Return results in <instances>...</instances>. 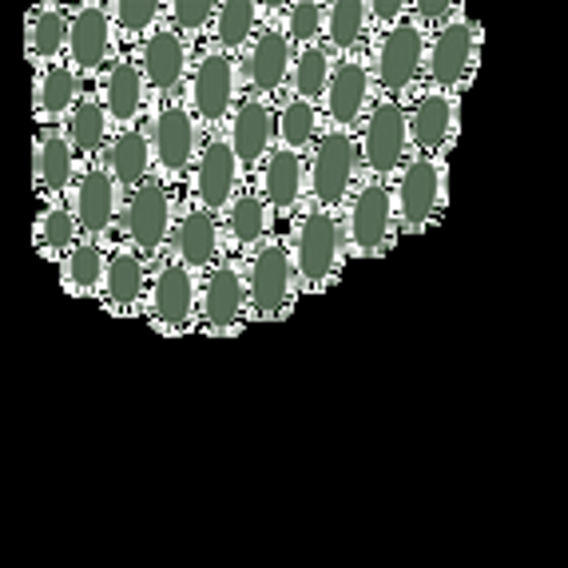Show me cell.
<instances>
[{
    "label": "cell",
    "mask_w": 568,
    "mask_h": 568,
    "mask_svg": "<svg viewBox=\"0 0 568 568\" xmlns=\"http://www.w3.org/2000/svg\"><path fill=\"white\" fill-rule=\"evenodd\" d=\"M294 278L298 291H326L338 275V223L331 211H306L294 235Z\"/></svg>",
    "instance_id": "1"
},
{
    "label": "cell",
    "mask_w": 568,
    "mask_h": 568,
    "mask_svg": "<svg viewBox=\"0 0 568 568\" xmlns=\"http://www.w3.org/2000/svg\"><path fill=\"white\" fill-rule=\"evenodd\" d=\"M394 219H398V203L394 191L382 180H366L351 203V223H346V246L354 258H374L394 243Z\"/></svg>",
    "instance_id": "2"
},
{
    "label": "cell",
    "mask_w": 568,
    "mask_h": 568,
    "mask_svg": "<svg viewBox=\"0 0 568 568\" xmlns=\"http://www.w3.org/2000/svg\"><path fill=\"white\" fill-rule=\"evenodd\" d=\"M398 219L406 235H417L434 223V215L446 203V163L434 160V155H417V160L406 163L398 180Z\"/></svg>",
    "instance_id": "3"
},
{
    "label": "cell",
    "mask_w": 568,
    "mask_h": 568,
    "mask_svg": "<svg viewBox=\"0 0 568 568\" xmlns=\"http://www.w3.org/2000/svg\"><path fill=\"white\" fill-rule=\"evenodd\" d=\"M409 148V115L398 100H378L374 112L362 123V163L369 168L374 180L394 175L406 163Z\"/></svg>",
    "instance_id": "4"
},
{
    "label": "cell",
    "mask_w": 568,
    "mask_h": 568,
    "mask_svg": "<svg viewBox=\"0 0 568 568\" xmlns=\"http://www.w3.org/2000/svg\"><path fill=\"white\" fill-rule=\"evenodd\" d=\"M294 294V263L278 239L263 243L251 258V283H246V306L255 318H278L291 311Z\"/></svg>",
    "instance_id": "5"
},
{
    "label": "cell",
    "mask_w": 568,
    "mask_h": 568,
    "mask_svg": "<svg viewBox=\"0 0 568 568\" xmlns=\"http://www.w3.org/2000/svg\"><path fill=\"white\" fill-rule=\"evenodd\" d=\"M354 168H358V143L351 140V132L331 128V132L318 140L311 163V191L318 200V211H331L338 203H346L354 183Z\"/></svg>",
    "instance_id": "6"
},
{
    "label": "cell",
    "mask_w": 568,
    "mask_h": 568,
    "mask_svg": "<svg viewBox=\"0 0 568 568\" xmlns=\"http://www.w3.org/2000/svg\"><path fill=\"white\" fill-rule=\"evenodd\" d=\"M195 143H200V123L191 115V108L183 104H163L155 112V128H152V152L160 163L163 180H183L195 163Z\"/></svg>",
    "instance_id": "7"
},
{
    "label": "cell",
    "mask_w": 568,
    "mask_h": 568,
    "mask_svg": "<svg viewBox=\"0 0 568 568\" xmlns=\"http://www.w3.org/2000/svg\"><path fill=\"white\" fill-rule=\"evenodd\" d=\"M426 52H429L426 32L417 29L414 20H398L378 40V84L389 95L406 92L417 80V72H422V64H426Z\"/></svg>",
    "instance_id": "8"
},
{
    "label": "cell",
    "mask_w": 568,
    "mask_h": 568,
    "mask_svg": "<svg viewBox=\"0 0 568 568\" xmlns=\"http://www.w3.org/2000/svg\"><path fill=\"white\" fill-rule=\"evenodd\" d=\"M477 44H481V32L469 20H449L446 29H437V37L429 40V52H426L429 80L442 92L446 88H462L477 60Z\"/></svg>",
    "instance_id": "9"
},
{
    "label": "cell",
    "mask_w": 568,
    "mask_h": 568,
    "mask_svg": "<svg viewBox=\"0 0 568 568\" xmlns=\"http://www.w3.org/2000/svg\"><path fill=\"white\" fill-rule=\"evenodd\" d=\"M200 314V291H195V275L175 258L155 271L152 283V318L163 334H183Z\"/></svg>",
    "instance_id": "10"
},
{
    "label": "cell",
    "mask_w": 568,
    "mask_h": 568,
    "mask_svg": "<svg viewBox=\"0 0 568 568\" xmlns=\"http://www.w3.org/2000/svg\"><path fill=\"white\" fill-rule=\"evenodd\" d=\"M171 235V200L160 180H148L132 191L128 200V239H132L135 255L155 258Z\"/></svg>",
    "instance_id": "11"
},
{
    "label": "cell",
    "mask_w": 568,
    "mask_h": 568,
    "mask_svg": "<svg viewBox=\"0 0 568 568\" xmlns=\"http://www.w3.org/2000/svg\"><path fill=\"white\" fill-rule=\"evenodd\" d=\"M235 108V64L227 52H207L191 72V115L207 128H219Z\"/></svg>",
    "instance_id": "12"
},
{
    "label": "cell",
    "mask_w": 568,
    "mask_h": 568,
    "mask_svg": "<svg viewBox=\"0 0 568 568\" xmlns=\"http://www.w3.org/2000/svg\"><path fill=\"white\" fill-rule=\"evenodd\" d=\"M112 57V17L104 4H77L68 20V68L77 77H92Z\"/></svg>",
    "instance_id": "13"
},
{
    "label": "cell",
    "mask_w": 568,
    "mask_h": 568,
    "mask_svg": "<svg viewBox=\"0 0 568 568\" xmlns=\"http://www.w3.org/2000/svg\"><path fill=\"white\" fill-rule=\"evenodd\" d=\"M235 187H239L235 148H231L223 135H211V140L203 143L200 160H195V207L219 215L223 207L235 203Z\"/></svg>",
    "instance_id": "14"
},
{
    "label": "cell",
    "mask_w": 568,
    "mask_h": 568,
    "mask_svg": "<svg viewBox=\"0 0 568 568\" xmlns=\"http://www.w3.org/2000/svg\"><path fill=\"white\" fill-rule=\"evenodd\" d=\"M191 64V44L180 37V32L163 24V29H152V37L140 44V72L143 84L160 95H175L187 77Z\"/></svg>",
    "instance_id": "15"
},
{
    "label": "cell",
    "mask_w": 568,
    "mask_h": 568,
    "mask_svg": "<svg viewBox=\"0 0 568 568\" xmlns=\"http://www.w3.org/2000/svg\"><path fill=\"white\" fill-rule=\"evenodd\" d=\"M246 311V283H243V266L235 258L227 263H215V271L207 275V286L200 294V314L203 326L215 334H231L243 323Z\"/></svg>",
    "instance_id": "16"
},
{
    "label": "cell",
    "mask_w": 568,
    "mask_h": 568,
    "mask_svg": "<svg viewBox=\"0 0 568 568\" xmlns=\"http://www.w3.org/2000/svg\"><path fill=\"white\" fill-rule=\"evenodd\" d=\"M219 251H223L219 219L203 207L183 211V219L171 231V255H175V263L187 266L191 275H195V271H207V266L219 263Z\"/></svg>",
    "instance_id": "17"
},
{
    "label": "cell",
    "mask_w": 568,
    "mask_h": 568,
    "mask_svg": "<svg viewBox=\"0 0 568 568\" xmlns=\"http://www.w3.org/2000/svg\"><path fill=\"white\" fill-rule=\"evenodd\" d=\"M454 132H457V95L442 92V88L417 95L414 108H409V143H414L417 152L426 155L442 152V148H449Z\"/></svg>",
    "instance_id": "18"
},
{
    "label": "cell",
    "mask_w": 568,
    "mask_h": 568,
    "mask_svg": "<svg viewBox=\"0 0 568 568\" xmlns=\"http://www.w3.org/2000/svg\"><path fill=\"white\" fill-rule=\"evenodd\" d=\"M271 135H275V108L263 95H251L235 108L227 128V143L235 148L239 168H255L271 155Z\"/></svg>",
    "instance_id": "19"
},
{
    "label": "cell",
    "mask_w": 568,
    "mask_h": 568,
    "mask_svg": "<svg viewBox=\"0 0 568 568\" xmlns=\"http://www.w3.org/2000/svg\"><path fill=\"white\" fill-rule=\"evenodd\" d=\"M366 100H369V68L362 64L358 57H342L338 68H334L331 88H326V120L334 128H351L358 123V115L366 112Z\"/></svg>",
    "instance_id": "20"
},
{
    "label": "cell",
    "mask_w": 568,
    "mask_h": 568,
    "mask_svg": "<svg viewBox=\"0 0 568 568\" xmlns=\"http://www.w3.org/2000/svg\"><path fill=\"white\" fill-rule=\"evenodd\" d=\"M72 215H77L80 231L100 239L115 219V180L104 168H88L77 183V200H72Z\"/></svg>",
    "instance_id": "21"
},
{
    "label": "cell",
    "mask_w": 568,
    "mask_h": 568,
    "mask_svg": "<svg viewBox=\"0 0 568 568\" xmlns=\"http://www.w3.org/2000/svg\"><path fill=\"white\" fill-rule=\"evenodd\" d=\"M294 68L291 57V37H283L278 29H263L251 44V60H246V77H251V88L263 95L278 92L286 84Z\"/></svg>",
    "instance_id": "22"
},
{
    "label": "cell",
    "mask_w": 568,
    "mask_h": 568,
    "mask_svg": "<svg viewBox=\"0 0 568 568\" xmlns=\"http://www.w3.org/2000/svg\"><path fill=\"white\" fill-rule=\"evenodd\" d=\"M258 187H263L266 207H275L278 215H291L298 195H303V155L291 152V148H275L263 160Z\"/></svg>",
    "instance_id": "23"
},
{
    "label": "cell",
    "mask_w": 568,
    "mask_h": 568,
    "mask_svg": "<svg viewBox=\"0 0 568 568\" xmlns=\"http://www.w3.org/2000/svg\"><path fill=\"white\" fill-rule=\"evenodd\" d=\"M143 88H148V84H143V72H140V64H132V60H115V64L108 68L100 104H104L108 120L120 123V132H123V128H132L135 115H140Z\"/></svg>",
    "instance_id": "24"
},
{
    "label": "cell",
    "mask_w": 568,
    "mask_h": 568,
    "mask_svg": "<svg viewBox=\"0 0 568 568\" xmlns=\"http://www.w3.org/2000/svg\"><path fill=\"white\" fill-rule=\"evenodd\" d=\"M148 168H152V143L140 128H123L115 140L104 148V171L120 187H140L148 183Z\"/></svg>",
    "instance_id": "25"
},
{
    "label": "cell",
    "mask_w": 568,
    "mask_h": 568,
    "mask_svg": "<svg viewBox=\"0 0 568 568\" xmlns=\"http://www.w3.org/2000/svg\"><path fill=\"white\" fill-rule=\"evenodd\" d=\"M29 48H32V64H40V72L60 64V52H68V17L60 4H40V9H32Z\"/></svg>",
    "instance_id": "26"
},
{
    "label": "cell",
    "mask_w": 568,
    "mask_h": 568,
    "mask_svg": "<svg viewBox=\"0 0 568 568\" xmlns=\"http://www.w3.org/2000/svg\"><path fill=\"white\" fill-rule=\"evenodd\" d=\"M143 286H148V271H143V258L135 251H115L108 258L104 271V298L112 311H132L143 298Z\"/></svg>",
    "instance_id": "27"
},
{
    "label": "cell",
    "mask_w": 568,
    "mask_h": 568,
    "mask_svg": "<svg viewBox=\"0 0 568 568\" xmlns=\"http://www.w3.org/2000/svg\"><path fill=\"white\" fill-rule=\"evenodd\" d=\"M72 171H77V160H72V143L60 132H40L37 140V187L44 195H60L72 183Z\"/></svg>",
    "instance_id": "28"
},
{
    "label": "cell",
    "mask_w": 568,
    "mask_h": 568,
    "mask_svg": "<svg viewBox=\"0 0 568 568\" xmlns=\"http://www.w3.org/2000/svg\"><path fill=\"white\" fill-rule=\"evenodd\" d=\"M104 271H108V258L95 243L68 246L64 266H60L68 294H77V298H92L95 291H104Z\"/></svg>",
    "instance_id": "29"
},
{
    "label": "cell",
    "mask_w": 568,
    "mask_h": 568,
    "mask_svg": "<svg viewBox=\"0 0 568 568\" xmlns=\"http://www.w3.org/2000/svg\"><path fill=\"white\" fill-rule=\"evenodd\" d=\"M64 140L77 148L80 155H95L108 140V112L95 95H80L77 108L68 112L64 123Z\"/></svg>",
    "instance_id": "30"
},
{
    "label": "cell",
    "mask_w": 568,
    "mask_h": 568,
    "mask_svg": "<svg viewBox=\"0 0 568 568\" xmlns=\"http://www.w3.org/2000/svg\"><path fill=\"white\" fill-rule=\"evenodd\" d=\"M80 100V77L68 64H52L37 77V115L40 120H57L72 112Z\"/></svg>",
    "instance_id": "31"
},
{
    "label": "cell",
    "mask_w": 568,
    "mask_h": 568,
    "mask_svg": "<svg viewBox=\"0 0 568 568\" xmlns=\"http://www.w3.org/2000/svg\"><path fill=\"white\" fill-rule=\"evenodd\" d=\"M331 57H326L323 44H311L303 48L298 57H294V68H291V88H294V100H303V104H318L326 100V88H331Z\"/></svg>",
    "instance_id": "32"
},
{
    "label": "cell",
    "mask_w": 568,
    "mask_h": 568,
    "mask_svg": "<svg viewBox=\"0 0 568 568\" xmlns=\"http://www.w3.org/2000/svg\"><path fill=\"white\" fill-rule=\"evenodd\" d=\"M227 235L239 251L255 246L266 235V200L258 191H239L235 203L227 207Z\"/></svg>",
    "instance_id": "33"
},
{
    "label": "cell",
    "mask_w": 568,
    "mask_h": 568,
    "mask_svg": "<svg viewBox=\"0 0 568 568\" xmlns=\"http://www.w3.org/2000/svg\"><path fill=\"white\" fill-rule=\"evenodd\" d=\"M258 4L255 0H223L215 12V40L223 52H231V48H243L246 40L255 37L258 29Z\"/></svg>",
    "instance_id": "34"
},
{
    "label": "cell",
    "mask_w": 568,
    "mask_h": 568,
    "mask_svg": "<svg viewBox=\"0 0 568 568\" xmlns=\"http://www.w3.org/2000/svg\"><path fill=\"white\" fill-rule=\"evenodd\" d=\"M366 12L369 4L362 0H334L326 4V40L338 48L342 57H351V48L362 40V29H366Z\"/></svg>",
    "instance_id": "35"
},
{
    "label": "cell",
    "mask_w": 568,
    "mask_h": 568,
    "mask_svg": "<svg viewBox=\"0 0 568 568\" xmlns=\"http://www.w3.org/2000/svg\"><path fill=\"white\" fill-rule=\"evenodd\" d=\"M278 135H283V143L291 148V152L306 148V143L318 135V108L303 104V100L283 104V112H278Z\"/></svg>",
    "instance_id": "36"
},
{
    "label": "cell",
    "mask_w": 568,
    "mask_h": 568,
    "mask_svg": "<svg viewBox=\"0 0 568 568\" xmlns=\"http://www.w3.org/2000/svg\"><path fill=\"white\" fill-rule=\"evenodd\" d=\"M77 231H80V223L68 207H60V203L57 207H44V215H40V223H37V246L44 251V255L64 251V246H77L72 243Z\"/></svg>",
    "instance_id": "37"
},
{
    "label": "cell",
    "mask_w": 568,
    "mask_h": 568,
    "mask_svg": "<svg viewBox=\"0 0 568 568\" xmlns=\"http://www.w3.org/2000/svg\"><path fill=\"white\" fill-rule=\"evenodd\" d=\"M323 29H326L323 4H314V0H294L291 9H286V37H291L294 44L311 48Z\"/></svg>",
    "instance_id": "38"
},
{
    "label": "cell",
    "mask_w": 568,
    "mask_h": 568,
    "mask_svg": "<svg viewBox=\"0 0 568 568\" xmlns=\"http://www.w3.org/2000/svg\"><path fill=\"white\" fill-rule=\"evenodd\" d=\"M108 17L120 32H148L160 20V4L155 0H120V4H108Z\"/></svg>",
    "instance_id": "39"
},
{
    "label": "cell",
    "mask_w": 568,
    "mask_h": 568,
    "mask_svg": "<svg viewBox=\"0 0 568 568\" xmlns=\"http://www.w3.org/2000/svg\"><path fill=\"white\" fill-rule=\"evenodd\" d=\"M215 0H175L171 4V29L175 32H200L215 20Z\"/></svg>",
    "instance_id": "40"
},
{
    "label": "cell",
    "mask_w": 568,
    "mask_h": 568,
    "mask_svg": "<svg viewBox=\"0 0 568 568\" xmlns=\"http://www.w3.org/2000/svg\"><path fill=\"white\" fill-rule=\"evenodd\" d=\"M414 9H417V20L442 24V29H446L449 17H454V4H449V0H422V4H414Z\"/></svg>",
    "instance_id": "41"
},
{
    "label": "cell",
    "mask_w": 568,
    "mask_h": 568,
    "mask_svg": "<svg viewBox=\"0 0 568 568\" xmlns=\"http://www.w3.org/2000/svg\"><path fill=\"white\" fill-rule=\"evenodd\" d=\"M369 12H374V20H386L389 29H394V24H398V17L406 12V0H374V4H369Z\"/></svg>",
    "instance_id": "42"
}]
</instances>
